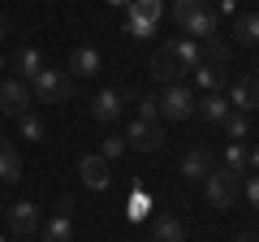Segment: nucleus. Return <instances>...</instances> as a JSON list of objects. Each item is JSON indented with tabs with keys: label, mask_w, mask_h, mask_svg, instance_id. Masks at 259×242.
Segmentation results:
<instances>
[{
	"label": "nucleus",
	"mask_w": 259,
	"mask_h": 242,
	"mask_svg": "<svg viewBox=\"0 0 259 242\" xmlns=\"http://www.w3.org/2000/svg\"><path fill=\"white\" fill-rule=\"evenodd\" d=\"M194 112H199L203 121H212V126H221V121L229 117V100H225L221 91H207L203 100H194Z\"/></svg>",
	"instance_id": "dca6fc26"
},
{
	"label": "nucleus",
	"mask_w": 259,
	"mask_h": 242,
	"mask_svg": "<svg viewBox=\"0 0 259 242\" xmlns=\"http://www.w3.org/2000/svg\"><path fill=\"white\" fill-rule=\"evenodd\" d=\"M233 39L238 44H259V13H238L233 18Z\"/></svg>",
	"instance_id": "412c9836"
},
{
	"label": "nucleus",
	"mask_w": 259,
	"mask_h": 242,
	"mask_svg": "<svg viewBox=\"0 0 259 242\" xmlns=\"http://www.w3.org/2000/svg\"><path fill=\"white\" fill-rule=\"evenodd\" d=\"M18 126H22V139L44 143V117H39L35 108H30V112H22V117H18Z\"/></svg>",
	"instance_id": "b1692460"
},
{
	"label": "nucleus",
	"mask_w": 259,
	"mask_h": 242,
	"mask_svg": "<svg viewBox=\"0 0 259 242\" xmlns=\"http://www.w3.org/2000/svg\"><path fill=\"white\" fill-rule=\"evenodd\" d=\"M39 208L35 204H13L9 208V229L18 233V238H30V233H39Z\"/></svg>",
	"instance_id": "ddd939ff"
},
{
	"label": "nucleus",
	"mask_w": 259,
	"mask_h": 242,
	"mask_svg": "<svg viewBox=\"0 0 259 242\" xmlns=\"http://www.w3.org/2000/svg\"><path fill=\"white\" fill-rule=\"evenodd\" d=\"M151 78H160L164 87H173V83H182V78H186V69L173 61V52H168V48H160V52L151 56Z\"/></svg>",
	"instance_id": "4468645a"
},
{
	"label": "nucleus",
	"mask_w": 259,
	"mask_h": 242,
	"mask_svg": "<svg viewBox=\"0 0 259 242\" xmlns=\"http://www.w3.org/2000/svg\"><path fill=\"white\" fill-rule=\"evenodd\" d=\"M168 52H173V61L186 69V74H190L194 65H203V52H199V44H194V39H186V35L173 39V44H168Z\"/></svg>",
	"instance_id": "a211bd4d"
},
{
	"label": "nucleus",
	"mask_w": 259,
	"mask_h": 242,
	"mask_svg": "<svg viewBox=\"0 0 259 242\" xmlns=\"http://www.w3.org/2000/svg\"><path fill=\"white\" fill-rule=\"evenodd\" d=\"M30 95H35L39 104H65L74 95V78L65 74V69H48L44 65V74L30 83Z\"/></svg>",
	"instance_id": "20e7f679"
},
{
	"label": "nucleus",
	"mask_w": 259,
	"mask_h": 242,
	"mask_svg": "<svg viewBox=\"0 0 259 242\" xmlns=\"http://www.w3.org/2000/svg\"><path fill=\"white\" fill-rule=\"evenodd\" d=\"M147 208H151V199L134 195V199H130V221H143V216H147Z\"/></svg>",
	"instance_id": "c756f323"
},
{
	"label": "nucleus",
	"mask_w": 259,
	"mask_h": 242,
	"mask_svg": "<svg viewBox=\"0 0 259 242\" xmlns=\"http://www.w3.org/2000/svg\"><path fill=\"white\" fill-rule=\"evenodd\" d=\"M246 165H250V169L259 173V147H250V151H246Z\"/></svg>",
	"instance_id": "7c9ffc66"
},
{
	"label": "nucleus",
	"mask_w": 259,
	"mask_h": 242,
	"mask_svg": "<svg viewBox=\"0 0 259 242\" xmlns=\"http://www.w3.org/2000/svg\"><path fill=\"white\" fill-rule=\"evenodd\" d=\"M229 108H233V112H242V117L259 112V78H255V74L233 78V83H229Z\"/></svg>",
	"instance_id": "6e6552de"
},
{
	"label": "nucleus",
	"mask_w": 259,
	"mask_h": 242,
	"mask_svg": "<svg viewBox=\"0 0 259 242\" xmlns=\"http://www.w3.org/2000/svg\"><path fill=\"white\" fill-rule=\"evenodd\" d=\"M255 78H259V65H255Z\"/></svg>",
	"instance_id": "72a5a7b5"
},
{
	"label": "nucleus",
	"mask_w": 259,
	"mask_h": 242,
	"mask_svg": "<svg viewBox=\"0 0 259 242\" xmlns=\"http://www.w3.org/2000/svg\"><path fill=\"white\" fill-rule=\"evenodd\" d=\"M69 199H61V212L52 216L48 225H39V233H44V242H74V221H69Z\"/></svg>",
	"instance_id": "f8f14e48"
},
{
	"label": "nucleus",
	"mask_w": 259,
	"mask_h": 242,
	"mask_svg": "<svg viewBox=\"0 0 259 242\" xmlns=\"http://www.w3.org/2000/svg\"><path fill=\"white\" fill-rule=\"evenodd\" d=\"M0 69H5V61H0Z\"/></svg>",
	"instance_id": "c9c22d12"
},
{
	"label": "nucleus",
	"mask_w": 259,
	"mask_h": 242,
	"mask_svg": "<svg viewBox=\"0 0 259 242\" xmlns=\"http://www.w3.org/2000/svg\"><path fill=\"white\" fill-rule=\"evenodd\" d=\"M100 69H104V56L95 52L91 44H82V48L69 52V69H65V74H69V78H95Z\"/></svg>",
	"instance_id": "9d476101"
},
{
	"label": "nucleus",
	"mask_w": 259,
	"mask_h": 242,
	"mask_svg": "<svg viewBox=\"0 0 259 242\" xmlns=\"http://www.w3.org/2000/svg\"><path fill=\"white\" fill-rule=\"evenodd\" d=\"M121 151H125V139H104V147H100V156H104V160H108V165H112V160H117Z\"/></svg>",
	"instance_id": "c85d7f7f"
},
{
	"label": "nucleus",
	"mask_w": 259,
	"mask_h": 242,
	"mask_svg": "<svg viewBox=\"0 0 259 242\" xmlns=\"http://www.w3.org/2000/svg\"><path fill=\"white\" fill-rule=\"evenodd\" d=\"M139 117L160 121V104H156V95H143V100H139Z\"/></svg>",
	"instance_id": "cd10ccee"
},
{
	"label": "nucleus",
	"mask_w": 259,
	"mask_h": 242,
	"mask_svg": "<svg viewBox=\"0 0 259 242\" xmlns=\"http://www.w3.org/2000/svg\"><path fill=\"white\" fill-rule=\"evenodd\" d=\"M125 147H139V151H160L164 147V126L147 117H134L125 130Z\"/></svg>",
	"instance_id": "423d86ee"
},
{
	"label": "nucleus",
	"mask_w": 259,
	"mask_h": 242,
	"mask_svg": "<svg viewBox=\"0 0 259 242\" xmlns=\"http://www.w3.org/2000/svg\"><path fill=\"white\" fill-rule=\"evenodd\" d=\"M190 74H194V83L203 87V91H221V87H225V69L221 65H207V61H203V65H194Z\"/></svg>",
	"instance_id": "4be33fe9"
},
{
	"label": "nucleus",
	"mask_w": 259,
	"mask_h": 242,
	"mask_svg": "<svg viewBox=\"0 0 259 242\" xmlns=\"http://www.w3.org/2000/svg\"><path fill=\"white\" fill-rule=\"evenodd\" d=\"M225 169H233V173H246V147L242 143H229V151H225Z\"/></svg>",
	"instance_id": "a878e982"
},
{
	"label": "nucleus",
	"mask_w": 259,
	"mask_h": 242,
	"mask_svg": "<svg viewBox=\"0 0 259 242\" xmlns=\"http://www.w3.org/2000/svg\"><path fill=\"white\" fill-rule=\"evenodd\" d=\"M203 190H207V204H212V208H233L242 199V173L216 165L212 173L203 177Z\"/></svg>",
	"instance_id": "f03ea898"
},
{
	"label": "nucleus",
	"mask_w": 259,
	"mask_h": 242,
	"mask_svg": "<svg viewBox=\"0 0 259 242\" xmlns=\"http://www.w3.org/2000/svg\"><path fill=\"white\" fill-rule=\"evenodd\" d=\"M156 104H160V117H168V121H186V117H194V91H190L186 83L164 87V91L156 95Z\"/></svg>",
	"instance_id": "39448f33"
},
{
	"label": "nucleus",
	"mask_w": 259,
	"mask_h": 242,
	"mask_svg": "<svg viewBox=\"0 0 259 242\" xmlns=\"http://www.w3.org/2000/svg\"><path fill=\"white\" fill-rule=\"evenodd\" d=\"M164 18V0H130V18H125V30L134 39H151Z\"/></svg>",
	"instance_id": "7ed1b4c3"
},
{
	"label": "nucleus",
	"mask_w": 259,
	"mask_h": 242,
	"mask_svg": "<svg viewBox=\"0 0 259 242\" xmlns=\"http://www.w3.org/2000/svg\"><path fill=\"white\" fill-rule=\"evenodd\" d=\"M221 126H225V134H229L233 143H242V139H246V130H250V117H242V112L229 108V117H225Z\"/></svg>",
	"instance_id": "393cba45"
},
{
	"label": "nucleus",
	"mask_w": 259,
	"mask_h": 242,
	"mask_svg": "<svg viewBox=\"0 0 259 242\" xmlns=\"http://www.w3.org/2000/svg\"><path fill=\"white\" fill-rule=\"evenodd\" d=\"M173 18L182 26V35L194 39V44L216 39V9L207 0H173Z\"/></svg>",
	"instance_id": "f257e3e1"
},
{
	"label": "nucleus",
	"mask_w": 259,
	"mask_h": 242,
	"mask_svg": "<svg viewBox=\"0 0 259 242\" xmlns=\"http://www.w3.org/2000/svg\"><path fill=\"white\" fill-rule=\"evenodd\" d=\"M216 5H221V0H216Z\"/></svg>",
	"instance_id": "e433bc0d"
},
{
	"label": "nucleus",
	"mask_w": 259,
	"mask_h": 242,
	"mask_svg": "<svg viewBox=\"0 0 259 242\" xmlns=\"http://www.w3.org/2000/svg\"><path fill=\"white\" fill-rule=\"evenodd\" d=\"M242 199L259 212V173H250V182H242Z\"/></svg>",
	"instance_id": "bb28decb"
},
{
	"label": "nucleus",
	"mask_w": 259,
	"mask_h": 242,
	"mask_svg": "<svg viewBox=\"0 0 259 242\" xmlns=\"http://www.w3.org/2000/svg\"><path fill=\"white\" fill-rule=\"evenodd\" d=\"M147 242H186V229H182V221H177V216H156Z\"/></svg>",
	"instance_id": "aec40b11"
},
{
	"label": "nucleus",
	"mask_w": 259,
	"mask_h": 242,
	"mask_svg": "<svg viewBox=\"0 0 259 242\" xmlns=\"http://www.w3.org/2000/svg\"><path fill=\"white\" fill-rule=\"evenodd\" d=\"M233 242H259V238H255V233H238V238H233Z\"/></svg>",
	"instance_id": "473e14b6"
},
{
	"label": "nucleus",
	"mask_w": 259,
	"mask_h": 242,
	"mask_svg": "<svg viewBox=\"0 0 259 242\" xmlns=\"http://www.w3.org/2000/svg\"><path fill=\"white\" fill-rule=\"evenodd\" d=\"M9 35V18H5V13H0V39Z\"/></svg>",
	"instance_id": "2f4dec72"
},
{
	"label": "nucleus",
	"mask_w": 259,
	"mask_h": 242,
	"mask_svg": "<svg viewBox=\"0 0 259 242\" xmlns=\"http://www.w3.org/2000/svg\"><path fill=\"white\" fill-rule=\"evenodd\" d=\"M0 182H9V186L22 182V156L9 139H0Z\"/></svg>",
	"instance_id": "f3484780"
},
{
	"label": "nucleus",
	"mask_w": 259,
	"mask_h": 242,
	"mask_svg": "<svg viewBox=\"0 0 259 242\" xmlns=\"http://www.w3.org/2000/svg\"><path fill=\"white\" fill-rule=\"evenodd\" d=\"M91 117L95 121H117L121 117V91H112V87H108V91H100L91 100Z\"/></svg>",
	"instance_id": "6ab92c4d"
},
{
	"label": "nucleus",
	"mask_w": 259,
	"mask_h": 242,
	"mask_svg": "<svg viewBox=\"0 0 259 242\" xmlns=\"http://www.w3.org/2000/svg\"><path fill=\"white\" fill-rule=\"evenodd\" d=\"M177 169H182L186 182H203V177L216 169V156H212L207 147H190V151L182 156V165H177Z\"/></svg>",
	"instance_id": "9b49d317"
},
{
	"label": "nucleus",
	"mask_w": 259,
	"mask_h": 242,
	"mask_svg": "<svg viewBox=\"0 0 259 242\" xmlns=\"http://www.w3.org/2000/svg\"><path fill=\"white\" fill-rule=\"evenodd\" d=\"M30 104H35V95L22 78H0V112L22 117V112H30Z\"/></svg>",
	"instance_id": "0eeeda50"
},
{
	"label": "nucleus",
	"mask_w": 259,
	"mask_h": 242,
	"mask_svg": "<svg viewBox=\"0 0 259 242\" xmlns=\"http://www.w3.org/2000/svg\"><path fill=\"white\" fill-rule=\"evenodd\" d=\"M78 177H82V186H91V190H108V182H112V165L95 151V156H82L78 160Z\"/></svg>",
	"instance_id": "1a4fd4ad"
},
{
	"label": "nucleus",
	"mask_w": 259,
	"mask_h": 242,
	"mask_svg": "<svg viewBox=\"0 0 259 242\" xmlns=\"http://www.w3.org/2000/svg\"><path fill=\"white\" fill-rule=\"evenodd\" d=\"M112 5H121V0H112Z\"/></svg>",
	"instance_id": "f704fd0d"
},
{
	"label": "nucleus",
	"mask_w": 259,
	"mask_h": 242,
	"mask_svg": "<svg viewBox=\"0 0 259 242\" xmlns=\"http://www.w3.org/2000/svg\"><path fill=\"white\" fill-rule=\"evenodd\" d=\"M199 52H203L207 65H225V61L233 56V48L225 44V39H207V44H199Z\"/></svg>",
	"instance_id": "5701e85b"
},
{
	"label": "nucleus",
	"mask_w": 259,
	"mask_h": 242,
	"mask_svg": "<svg viewBox=\"0 0 259 242\" xmlns=\"http://www.w3.org/2000/svg\"><path fill=\"white\" fill-rule=\"evenodd\" d=\"M13 69H18V78L30 87L39 74H44V56H39V48H18V56H13Z\"/></svg>",
	"instance_id": "2eb2a0df"
}]
</instances>
